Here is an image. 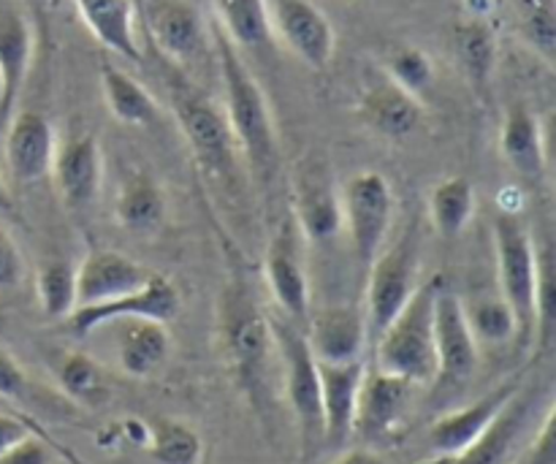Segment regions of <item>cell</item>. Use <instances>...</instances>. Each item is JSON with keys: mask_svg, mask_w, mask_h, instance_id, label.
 Wrapping results in <instances>:
<instances>
[{"mask_svg": "<svg viewBox=\"0 0 556 464\" xmlns=\"http://www.w3.org/2000/svg\"><path fill=\"white\" fill-rule=\"evenodd\" d=\"M210 33L223 81V112L237 139L239 155L250 166V174L258 177V183L269 185L280 168V139H277L269 98L244 63L242 49L233 47L215 22L210 25Z\"/></svg>", "mask_w": 556, "mask_h": 464, "instance_id": "6da1fadb", "label": "cell"}, {"mask_svg": "<svg viewBox=\"0 0 556 464\" xmlns=\"http://www.w3.org/2000/svg\"><path fill=\"white\" fill-rule=\"evenodd\" d=\"M217 340L239 389L255 407L269 400L271 359H277L271 321L244 280H228L217 299Z\"/></svg>", "mask_w": 556, "mask_h": 464, "instance_id": "7a4b0ae2", "label": "cell"}, {"mask_svg": "<svg viewBox=\"0 0 556 464\" xmlns=\"http://www.w3.org/2000/svg\"><path fill=\"white\" fill-rule=\"evenodd\" d=\"M443 277L421 283L410 302L375 340V367L400 375L413 386L434 384V297Z\"/></svg>", "mask_w": 556, "mask_h": 464, "instance_id": "3957f363", "label": "cell"}, {"mask_svg": "<svg viewBox=\"0 0 556 464\" xmlns=\"http://www.w3.org/2000/svg\"><path fill=\"white\" fill-rule=\"evenodd\" d=\"M494 255H497L500 297L516 318V346L530 351L535 342L538 242L516 212L494 217Z\"/></svg>", "mask_w": 556, "mask_h": 464, "instance_id": "277c9868", "label": "cell"}, {"mask_svg": "<svg viewBox=\"0 0 556 464\" xmlns=\"http://www.w3.org/2000/svg\"><path fill=\"white\" fill-rule=\"evenodd\" d=\"M275 337L277 362L282 369V389L296 418L304 451H313L324 443V416H320V375L318 359L309 351L302 326L288 318H269Z\"/></svg>", "mask_w": 556, "mask_h": 464, "instance_id": "5b68a950", "label": "cell"}, {"mask_svg": "<svg viewBox=\"0 0 556 464\" xmlns=\"http://www.w3.org/2000/svg\"><path fill=\"white\" fill-rule=\"evenodd\" d=\"M421 286V239L418 228H407L391 248L380 250L367 266V297H364V321L369 342L394 321V315L410 302Z\"/></svg>", "mask_w": 556, "mask_h": 464, "instance_id": "8992f818", "label": "cell"}, {"mask_svg": "<svg viewBox=\"0 0 556 464\" xmlns=\"http://www.w3.org/2000/svg\"><path fill=\"white\" fill-rule=\"evenodd\" d=\"M172 112L201 172L212 179L233 183L242 155L220 103L182 85L172 90Z\"/></svg>", "mask_w": 556, "mask_h": 464, "instance_id": "52a82bcc", "label": "cell"}, {"mask_svg": "<svg viewBox=\"0 0 556 464\" xmlns=\"http://www.w3.org/2000/svg\"><path fill=\"white\" fill-rule=\"evenodd\" d=\"M340 210L353 255L367 269L375 255L383 250L386 237L394 226L396 193L389 177L375 168L351 174L340 188Z\"/></svg>", "mask_w": 556, "mask_h": 464, "instance_id": "ba28073f", "label": "cell"}, {"mask_svg": "<svg viewBox=\"0 0 556 464\" xmlns=\"http://www.w3.org/2000/svg\"><path fill=\"white\" fill-rule=\"evenodd\" d=\"M293 223L307 244H329L342 231L340 185L329 161L318 152L304 155L291 179Z\"/></svg>", "mask_w": 556, "mask_h": 464, "instance_id": "9c48e42d", "label": "cell"}, {"mask_svg": "<svg viewBox=\"0 0 556 464\" xmlns=\"http://www.w3.org/2000/svg\"><path fill=\"white\" fill-rule=\"evenodd\" d=\"M264 280L280 313L291 324L307 326L309 313H313V293H309V277L304 266L302 234L293 221L280 223L266 244Z\"/></svg>", "mask_w": 556, "mask_h": 464, "instance_id": "30bf717a", "label": "cell"}, {"mask_svg": "<svg viewBox=\"0 0 556 464\" xmlns=\"http://www.w3.org/2000/svg\"><path fill=\"white\" fill-rule=\"evenodd\" d=\"M182 310V293L179 288L168 280L166 275H152L150 283H144L136 291L123 293L109 302L87 304V308H76L74 313L65 318V329L74 337H90L92 331L103 329V326L114 324L119 318H152L161 324H172Z\"/></svg>", "mask_w": 556, "mask_h": 464, "instance_id": "8fae6325", "label": "cell"}, {"mask_svg": "<svg viewBox=\"0 0 556 464\" xmlns=\"http://www.w3.org/2000/svg\"><path fill=\"white\" fill-rule=\"evenodd\" d=\"M144 30L163 58L177 65L199 63L210 52V25L193 0H147Z\"/></svg>", "mask_w": 556, "mask_h": 464, "instance_id": "7c38bea8", "label": "cell"}, {"mask_svg": "<svg viewBox=\"0 0 556 464\" xmlns=\"http://www.w3.org/2000/svg\"><path fill=\"white\" fill-rule=\"evenodd\" d=\"M434 384L465 386L478 369V342L467 326L462 297L440 283L438 297H434Z\"/></svg>", "mask_w": 556, "mask_h": 464, "instance_id": "4fadbf2b", "label": "cell"}, {"mask_svg": "<svg viewBox=\"0 0 556 464\" xmlns=\"http://www.w3.org/2000/svg\"><path fill=\"white\" fill-rule=\"evenodd\" d=\"M271 36L280 38L307 68L326 71L337 52V33L313 0H269Z\"/></svg>", "mask_w": 556, "mask_h": 464, "instance_id": "5bb4252c", "label": "cell"}, {"mask_svg": "<svg viewBox=\"0 0 556 464\" xmlns=\"http://www.w3.org/2000/svg\"><path fill=\"white\" fill-rule=\"evenodd\" d=\"M36 58V20L25 0H0V130L14 117Z\"/></svg>", "mask_w": 556, "mask_h": 464, "instance_id": "9a60e30c", "label": "cell"}, {"mask_svg": "<svg viewBox=\"0 0 556 464\" xmlns=\"http://www.w3.org/2000/svg\"><path fill=\"white\" fill-rule=\"evenodd\" d=\"M416 386L400 375L383 373L372 367L364 369L362 386H358L356 418H353V435L367 443H380L391 438L407 413V402Z\"/></svg>", "mask_w": 556, "mask_h": 464, "instance_id": "2e32d148", "label": "cell"}, {"mask_svg": "<svg viewBox=\"0 0 556 464\" xmlns=\"http://www.w3.org/2000/svg\"><path fill=\"white\" fill-rule=\"evenodd\" d=\"M5 166L14 183L33 185L52 174L58 134L41 112H20L5 125Z\"/></svg>", "mask_w": 556, "mask_h": 464, "instance_id": "e0dca14e", "label": "cell"}, {"mask_svg": "<svg viewBox=\"0 0 556 464\" xmlns=\"http://www.w3.org/2000/svg\"><path fill=\"white\" fill-rule=\"evenodd\" d=\"M152 275L155 272L136 261L134 255L109 248L90 250L76 266V308L109 302V299L136 291L150 283Z\"/></svg>", "mask_w": 556, "mask_h": 464, "instance_id": "ac0fdd59", "label": "cell"}, {"mask_svg": "<svg viewBox=\"0 0 556 464\" xmlns=\"http://www.w3.org/2000/svg\"><path fill=\"white\" fill-rule=\"evenodd\" d=\"M52 177L68 210H90L103 183V150L98 136L76 134L58 145Z\"/></svg>", "mask_w": 556, "mask_h": 464, "instance_id": "d6986e66", "label": "cell"}, {"mask_svg": "<svg viewBox=\"0 0 556 464\" xmlns=\"http://www.w3.org/2000/svg\"><path fill=\"white\" fill-rule=\"evenodd\" d=\"M304 337L313 356L329 364L362 362L369 346L364 310L351 308V304L313 310L304 326Z\"/></svg>", "mask_w": 556, "mask_h": 464, "instance_id": "ffe728a7", "label": "cell"}, {"mask_svg": "<svg viewBox=\"0 0 556 464\" xmlns=\"http://www.w3.org/2000/svg\"><path fill=\"white\" fill-rule=\"evenodd\" d=\"M519 389V380H508V384L497 386V389H492L489 394H483L481 400L440 416L438 422L432 424V429H429V446H432L434 454H465L470 446H476L478 440L483 438V432L492 427L494 418L503 413V407L514 400Z\"/></svg>", "mask_w": 556, "mask_h": 464, "instance_id": "44dd1931", "label": "cell"}, {"mask_svg": "<svg viewBox=\"0 0 556 464\" xmlns=\"http://www.w3.org/2000/svg\"><path fill=\"white\" fill-rule=\"evenodd\" d=\"M362 362L329 364L318 362L320 375V416H324V443L337 449L353 438V418H356L358 386H362Z\"/></svg>", "mask_w": 556, "mask_h": 464, "instance_id": "7402d4cb", "label": "cell"}, {"mask_svg": "<svg viewBox=\"0 0 556 464\" xmlns=\"http://www.w3.org/2000/svg\"><path fill=\"white\" fill-rule=\"evenodd\" d=\"M358 117L383 139L402 141L416 134L421 125L424 101L383 76L364 87L362 98H358Z\"/></svg>", "mask_w": 556, "mask_h": 464, "instance_id": "603a6c76", "label": "cell"}, {"mask_svg": "<svg viewBox=\"0 0 556 464\" xmlns=\"http://www.w3.org/2000/svg\"><path fill=\"white\" fill-rule=\"evenodd\" d=\"M109 326H117V362L128 378H155L172 356V335L168 324L152 318H119Z\"/></svg>", "mask_w": 556, "mask_h": 464, "instance_id": "cb8c5ba5", "label": "cell"}, {"mask_svg": "<svg viewBox=\"0 0 556 464\" xmlns=\"http://www.w3.org/2000/svg\"><path fill=\"white\" fill-rule=\"evenodd\" d=\"M74 5L79 20L101 47L130 63H139V14L134 0H74Z\"/></svg>", "mask_w": 556, "mask_h": 464, "instance_id": "d4e9b609", "label": "cell"}, {"mask_svg": "<svg viewBox=\"0 0 556 464\" xmlns=\"http://www.w3.org/2000/svg\"><path fill=\"white\" fill-rule=\"evenodd\" d=\"M500 155L521 177L538 179L546 172V130L527 103L505 109L500 123Z\"/></svg>", "mask_w": 556, "mask_h": 464, "instance_id": "484cf974", "label": "cell"}, {"mask_svg": "<svg viewBox=\"0 0 556 464\" xmlns=\"http://www.w3.org/2000/svg\"><path fill=\"white\" fill-rule=\"evenodd\" d=\"M166 212V190L150 172L139 168L119 183L117 199H114V217H117L119 228L136 234V237H150V234L161 231Z\"/></svg>", "mask_w": 556, "mask_h": 464, "instance_id": "4316f807", "label": "cell"}, {"mask_svg": "<svg viewBox=\"0 0 556 464\" xmlns=\"http://www.w3.org/2000/svg\"><path fill=\"white\" fill-rule=\"evenodd\" d=\"M532 416V394L519 389L514 400L503 407L492 427L483 432L476 446L456 456V464H508L519 449L527 432V422Z\"/></svg>", "mask_w": 556, "mask_h": 464, "instance_id": "83f0119b", "label": "cell"}, {"mask_svg": "<svg viewBox=\"0 0 556 464\" xmlns=\"http://www.w3.org/2000/svg\"><path fill=\"white\" fill-rule=\"evenodd\" d=\"M101 90L106 109L117 123L130 128H152L161 120V103L128 71L114 63L101 65Z\"/></svg>", "mask_w": 556, "mask_h": 464, "instance_id": "f1b7e54d", "label": "cell"}, {"mask_svg": "<svg viewBox=\"0 0 556 464\" xmlns=\"http://www.w3.org/2000/svg\"><path fill=\"white\" fill-rule=\"evenodd\" d=\"M456 58H459L462 68H465L467 79L476 87H486L494 76V65H497V30H494L489 16H470L456 25L454 33Z\"/></svg>", "mask_w": 556, "mask_h": 464, "instance_id": "f546056e", "label": "cell"}, {"mask_svg": "<svg viewBox=\"0 0 556 464\" xmlns=\"http://www.w3.org/2000/svg\"><path fill=\"white\" fill-rule=\"evenodd\" d=\"M478 196L467 177H445L429 190V223L443 239L462 237L476 217Z\"/></svg>", "mask_w": 556, "mask_h": 464, "instance_id": "4dcf8cb0", "label": "cell"}, {"mask_svg": "<svg viewBox=\"0 0 556 464\" xmlns=\"http://www.w3.org/2000/svg\"><path fill=\"white\" fill-rule=\"evenodd\" d=\"M215 25L237 49H264L271 41L269 0H212Z\"/></svg>", "mask_w": 556, "mask_h": 464, "instance_id": "1f68e13d", "label": "cell"}, {"mask_svg": "<svg viewBox=\"0 0 556 464\" xmlns=\"http://www.w3.org/2000/svg\"><path fill=\"white\" fill-rule=\"evenodd\" d=\"M60 391L68 402L81 407H98L109 400V378L101 364L81 351H68L58 359Z\"/></svg>", "mask_w": 556, "mask_h": 464, "instance_id": "d6a6232c", "label": "cell"}, {"mask_svg": "<svg viewBox=\"0 0 556 464\" xmlns=\"http://www.w3.org/2000/svg\"><path fill=\"white\" fill-rule=\"evenodd\" d=\"M147 454L152 464H204V440L199 429L179 418H155L150 424Z\"/></svg>", "mask_w": 556, "mask_h": 464, "instance_id": "836d02e7", "label": "cell"}, {"mask_svg": "<svg viewBox=\"0 0 556 464\" xmlns=\"http://www.w3.org/2000/svg\"><path fill=\"white\" fill-rule=\"evenodd\" d=\"M36 293L43 315L65 321L76 310V264L65 255H49L38 264Z\"/></svg>", "mask_w": 556, "mask_h": 464, "instance_id": "e575fe53", "label": "cell"}, {"mask_svg": "<svg viewBox=\"0 0 556 464\" xmlns=\"http://www.w3.org/2000/svg\"><path fill=\"white\" fill-rule=\"evenodd\" d=\"M462 308H465L467 326L478 346L500 348L516 342V318L500 293L497 297L481 293V297L462 299Z\"/></svg>", "mask_w": 556, "mask_h": 464, "instance_id": "d590c367", "label": "cell"}, {"mask_svg": "<svg viewBox=\"0 0 556 464\" xmlns=\"http://www.w3.org/2000/svg\"><path fill=\"white\" fill-rule=\"evenodd\" d=\"M383 76L424 101V96L432 90L434 79H438V71H434L432 54L413 43H400L386 54Z\"/></svg>", "mask_w": 556, "mask_h": 464, "instance_id": "8d00e7d4", "label": "cell"}, {"mask_svg": "<svg viewBox=\"0 0 556 464\" xmlns=\"http://www.w3.org/2000/svg\"><path fill=\"white\" fill-rule=\"evenodd\" d=\"M516 22H519V36L525 38L527 47L552 63L556 49L554 0H516Z\"/></svg>", "mask_w": 556, "mask_h": 464, "instance_id": "74e56055", "label": "cell"}, {"mask_svg": "<svg viewBox=\"0 0 556 464\" xmlns=\"http://www.w3.org/2000/svg\"><path fill=\"white\" fill-rule=\"evenodd\" d=\"M0 397L16 405H36V407H54L58 397L43 394L41 386L25 373L20 362L11 356L5 348H0Z\"/></svg>", "mask_w": 556, "mask_h": 464, "instance_id": "f35d334b", "label": "cell"}, {"mask_svg": "<svg viewBox=\"0 0 556 464\" xmlns=\"http://www.w3.org/2000/svg\"><path fill=\"white\" fill-rule=\"evenodd\" d=\"M27 275L25 255H22L16 239L0 226V291H11V288L22 286Z\"/></svg>", "mask_w": 556, "mask_h": 464, "instance_id": "ab89813d", "label": "cell"}, {"mask_svg": "<svg viewBox=\"0 0 556 464\" xmlns=\"http://www.w3.org/2000/svg\"><path fill=\"white\" fill-rule=\"evenodd\" d=\"M0 464H60V456L54 454V449L47 440L30 432L20 443H14L9 451L0 454Z\"/></svg>", "mask_w": 556, "mask_h": 464, "instance_id": "60d3db41", "label": "cell"}, {"mask_svg": "<svg viewBox=\"0 0 556 464\" xmlns=\"http://www.w3.org/2000/svg\"><path fill=\"white\" fill-rule=\"evenodd\" d=\"M30 432H33L30 424L22 422L20 416L0 413V454H3V451H9L14 443H20V440L27 438Z\"/></svg>", "mask_w": 556, "mask_h": 464, "instance_id": "b9f144b4", "label": "cell"}, {"mask_svg": "<svg viewBox=\"0 0 556 464\" xmlns=\"http://www.w3.org/2000/svg\"><path fill=\"white\" fill-rule=\"evenodd\" d=\"M119 438L125 440V443H134L139 446V449H147V440H150V424H144L141 418H125L123 424H119Z\"/></svg>", "mask_w": 556, "mask_h": 464, "instance_id": "7bdbcfd3", "label": "cell"}, {"mask_svg": "<svg viewBox=\"0 0 556 464\" xmlns=\"http://www.w3.org/2000/svg\"><path fill=\"white\" fill-rule=\"evenodd\" d=\"M331 464H391V462L383 460V456L375 454V451L369 449H353V451H345L342 456H337Z\"/></svg>", "mask_w": 556, "mask_h": 464, "instance_id": "ee69618b", "label": "cell"}, {"mask_svg": "<svg viewBox=\"0 0 556 464\" xmlns=\"http://www.w3.org/2000/svg\"><path fill=\"white\" fill-rule=\"evenodd\" d=\"M49 3H52V0H25V5H27V9H30V14H33V20H36V14L38 16L47 14Z\"/></svg>", "mask_w": 556, "mask_h": 464, "instance_id": "f6af8a7d", "label": "cell"}, {"mask_svg": "<svg viewBox=\"0 0 556 464\" xmlns=\"http://www.w3.org/2000/svg\"><path fill=\"white\" fill-rule=\"evenodd\" d=\"M11 210V196H9V188H5L3 183V174H0V212H9Z\"/></svg>", "mask_w": 556, "mask_h": 464, "instance_id": "bcb514c9", "label": "cell"}, {"mask_svg": "<svg viewBox=\"0 0 556 464\" xmlns=\"http://www.w3.org/2000/svg\"><path fill=\"white\" fill-rule=\"evenodd\" d=\"M416 464H456V456H448V454H434L432 460H421Z\"/></svg>", "mask_w": 556, "mask_h": 464, "instance_id": "7dc6e473", "label": "cell"}, {"mask_svg": "<svg viewBox=\"0 0 556 464\" xmlns=\"http://www.w3.org/2000/svg\"><path fill=\"white\" fill-rule=\"evenodd\" d=\"M0 96H3V79H0Z\"/></svg>", "mask_w": 556, "mask_h": 464, "instance_id": "c3c4849f", "label": "cell"}]
</instances>
